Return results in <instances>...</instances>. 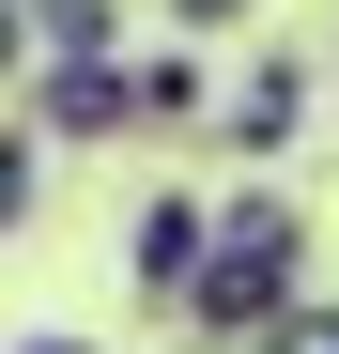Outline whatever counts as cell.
Masks as SVG:
<instances>
[{
	"instance_id": "1",
	"label": "cell",
	"mask_w": 339,
	"mask_h": 354,
	"mask_svg": "<svg viewBox=\"0 0 339 354\" xmlns=\"http://www.w3.org/2000/svg\"><path fill=\"white\" fill-rule=\"evenodd\" d=\"M293 308H309V216L277 185H232L216 201V277L185 292V339L201 354H277Z\"/></svg>"
},
{
	"instance_id": "2",
	"label": "cell",
	"mask_w": 339,
	"mask_h": 354,
	"mask_svg": "<svg viewBox=\"0 0 339 354\" xmlns=\"http://www.w3.org/2000/svg\"><path fill=\"white\" fill-rule=\"evenodd\" d=\"M16 124L46 139V154H108V139H139L154 124V108H139V62H31V108H16Z\"/></svg>"
},
{
	"instance_id": "3",
	"label": "cell",
	"mask_w": 339,
	"mask_h": 354,
	"mask_svg": "<svg viewBox=\"0 0 339 354\" xmlns=\"http://www.w3.org/2000/svg\"><path fill=\"white\" fill-rule=\"evenodd\" d=\"M124 277H139V308L185 324V292L216 277V201H201V185H154V201L124 216Z\"/></svg>"
},
{
	"instance_id": "4",
	"label": "cell",
	"mask_w": 339,
	"mask_h": 354,
	"mask_svg": "<svg viewBox=\"0 0 339 354\" xmlns=\"http://www.w3.org/2000/svg\"><path fill=\"white\" fill-rule=\"evenodd\" d=\"M293 139H309V62H293V46H262V62L232 77V108H216V154H247V169H277Z\"/></svg>"
},
{
	"instance_id": "5",
	"label": "cell",
	"mask_w": 339,
	"mask_h": 354,
	"mask_svg": "<svg viewBox=\"0 0 339 354\" xmlns=\"http://www.w3.org/2000/svg\"><path fill=\"white\" fill-rule=\"evenodd\" d=\"M16 46L31 62H124V16L108 0H16Z\"/></svg>"
},
{
	"instance_id": "6",
	"label": "cell",
	"mask_w": 339,
	"mask_h": 354,
	"mask_svg": "<svg viewBox=\"0 0 339 354\" xmlns=\"http://www.w3.org/2000/svg\"><path fill=\"white\" fill-rule=\"evenodd\" d=\"M139 108H154V124H201V108H232V93L201 77V46H154V62H139Z\"/></svg>"
},
{
	"instance_id": "7",
	"label": "cell",
	"mask_w": 339,
	"mask_h": 354,
	"mask_svg": "<svg viewBox=\"0 0 339 354\" xmlns=\"http://www.w3.org/2000/svg\"><path fill=\"white\" fill-rule=\"evenodd\" d=\"M31 201H46V139L16 124V139H0V216H31Z\"/></svg>"
},
{
	"instance_id": "8",
	"label": "cell",
	"mask_w": 339,
	"mask_h": 354,
	"mask_svg": "<svg viewBox=\"0 0 339 354\" xmlns=\"http://www.w3.org/2000/svg\"><path fill=\"white\" fill-rule=\"evenodd\" d=\"M232 16H247V0H170V31H201V46L232 31Z\"/></svg>"
},
{
	"instance_id": "9",
	"label": "cell",
	"mask_w": 339,
	"mask_h": 354,
	"mask_svg": "<svg viewBox=\"0 0 339 354\" xmlns=\"http://www.w3.org/2000/svg\"><path fill=\"white\" fill-rule=\"evenodd\" d=\"M16 354H93V339H16Z\"/></svg>"
}]
</instances>
